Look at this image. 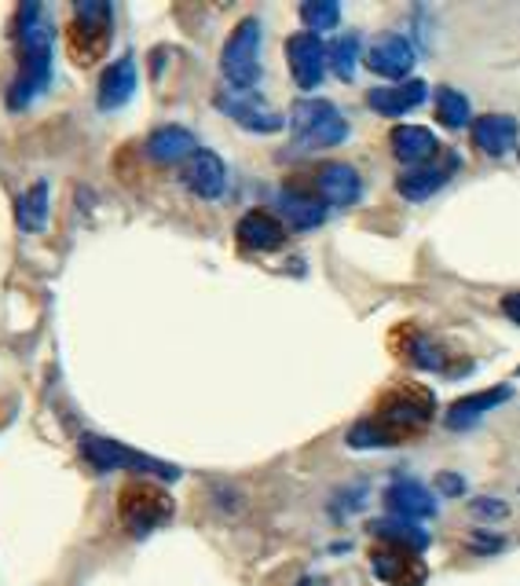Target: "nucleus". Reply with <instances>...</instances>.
<instances>
[{"instance_id": "1", "label": "nucleus", "mask_w": 520, "mask_h": 586, "mask_svg": "<svg viewBox=\"0 0 520 586\" xmlns=\"http://www.w3.org/2000/svg\"><path fill=\"white\" fill-rule=\"evenodd\" d=\"M433 415H436V396L418 381H400L377 396L371 415L360 418L349 429L345 440L349 447H360V451H382V447L418 440L429 429Z\"/></svg>"}, {"instance_id": "2", "label": "nucleus", "mask_w": 520, "mask_h": 586, "mask_svg": "<svg viewBox=\"0 0 520 586\" xmlns=\"http://www.w3.org/2000/svg\"><path fill=\"white\" fill-rule=\"evenodd\" d=\"M41 16H45L41 4H22L16 11L11 33H16V44H19V70L8 89L11 110L30 107L48 89V78H52V30L45 27Z\"/></svg>"}, {"instance_id": "3", "label": "nucleus", "mask_w": 520, "mask_h": 586, "mask_svg": "<svg viewBox=\"0 0 520 586\" xmlns=\"http://www.w3.org/2000/svg\"><path fill=\"white\" fill-rule=\"evenodd\" d=\"M290 129H294L297 151H326L349 140L352 125L330 99H297L290 110Z\"/></svg>"}, {"instance_id": "4", "label": "nucleus", "mask_w": 520, "mask_h": 586, "mask_svg": "<svg viewBox=\"0 0 520 586\" xmlns=\"http://www.w3.org/2000/svg\"><path fill=\"white\" fill-rule=\"evenodd\" d=\"M110 19H114L110 4H96V0L73 4V22L67 27V52L78 67H92L96 59L107 56L114 37Z\"/></svg>"}, {"instance_id": "5", "label": "nucleus", "mask_w": 520, "mask_h": 586, "mask_svg": "<svg viewBox=\"0 0 520 586\" xmlns=\"http://www.w3.org/2000/svg\"><path fill=\"white\" fill-rule=\"evenodd\" d=\"M261 19H243L232 30V37L224 41L220 52V70L227 78V89H243V92H257L261 81Z\"/></svg>"}, {"instance_id": "6", "label": "nucleus", "mask_w": 520, "mask_h": 586, "mask_svg": "<svg viewBox=\"0 0 520 586\" xmlns=\"http://www.w3.org/2000/svg\"><path fill=\"white\" fill-rule=\"evenodd\" d=\"M173 509H176L173 495L158 488L155 480H129L118 495V514L133 535H150L155 528L169 525Z\"/></svg>"}, {"instance_id": "7", "label": "nucleus", "mask_w": 520, "mask_h": 586, "mask_svg": "<svg viewBox=\"0 0 520 586\" xmlns=\"http://www.w3.org/2000/svg\"><path fill=\"white\" fill-rule=\"evenodd\" d=\"M81 455L92 463L99 473H110V469H136V473H150V477H161V480H176L180 469L161 463V458H150L144 451H133L125 444H114L107 436H81Z\"/></svg>"}, {"instance_id": "8", "label": "nucleus", "mask_w": 520, "mask_h": 586, "mask_svg": "<svg viewBox=\"0 0 520 586\" xmlns=\"http://www.w3.org/2000/svg\"><path fill=\"white\" fill-rule=\"evenodd\" d=\"M213 103H217L227 118L235 125H243L246 132H257V136H272L286 125V118L278 115V110L268 103L264 96L257 92H243V89H220L213 96Z\"/></svg>"}, {"instance_id": "9", "label": "nucleus", "mask_w": 520, "mask_h": 586, "mask_svg": "<svg viewBox=\"0 0 520 586\" xmlns=\"http://www.w3.org/2000/svg\"><path fill=\"white\" fill-rule=\"evenodd\" d=\"M371 572L385 586H422L429 579V565L422 560V554L389 543H377L371 550Z\"/></svg>"}, {"instance_id": "10", "label": "nucleus", "mask_w": 520, "mask_h": 586, "mask_svg": "<svg viewBox=\"0 0 520 586\" xmlns=\"http://www.w3.org/2000/svg\"><path fill=\"white\" fill-rule=\"evenodd\" d=\"M308 195L320 198L323 206H356L363 198V180L360 172L345 166V161H326V166H320L312 172V183H308Z\"/></svg>"}, {"instance_id": "11", "label": "nucleus", "mask_w": 520, "mask_h": 586, "mask_svg": "<svg viewBox=\"0 0 520 586\" xmlns=\"http://www.w3.org/2000/svg\"><path fill=\"white\" fill-rule=\"evenodd\" d=\"M414 62H418L414 44L403 33H382V37H374L371 48H366V70L385 81H400V85L411 81Z\"/></svg>"}, {"instance_id": "12", "label": "nucleus", "mask_w": 520, "mask_h": 586, "mask_svg": "<svg viewBox=\"0 0 520 586\" xmlns=\"http://www.w3.org/2000/svg\"><path fill=\"white\" fill-rule=\"evenodd\" d=\"M286 62H290V73H294L301 92L320 89L323 73H326V44L320 41V33L301 30V33L290 37L286 41Z\"/></svg>"}, {"instance_id": "13", "label": "nucleus", "mask_w": 520, "mask_h": 586, "mask_svg": "<svg viewBox=\"0 0 520 586\" xmlns=\"http://www.w3.org/2000/svg\"><path fill=\"white\" fill-rule=\"evenodd\" d=\"M180 180L192 195L206 198V202H217V198L227 191V166L220 155L198 147V151L180 166Z\"/></svg>"}, {"instance_id": "14", "label": "nucleus", "mask_w": 520, "mask_h": 586, "mask_svg": "<svg viewBox=\"0 0 520 586\" xmlns=\"http://www.w3.org/2000/svg\"><path fill=\"white\" fill-rule=\"evenodd\" d=\"M469 136H473L480 155L506 158V155H513L520 143V121L513 115H480L469 125Z\"/></svg>"}, {"instance_id": "15", "label": "nucleus", "mask_w": 520, "mask_h": 586, "mask_svg": "<svg viewBox=\"0 0 520 586\" xmlns=\"http://www.w3.org/2000/svg\"><path fill=\"white\" fill-rule=\"evenodd\" d=\"M385 509L389 517H400V520H429L436 517V491L425 488L422 480H396L385 488Z\"/></svg>"}, {"instance_id": "16", "label": "nucleus", "mask_w": 520, "mask_h": 586, "mask_svg": "<svg viewBox=\"0 0 520 586\" xmlns=\"http://www.w3.org/2000/svg\"><path fill=\"white\" fill-rule=\"evenodd\" d=\"M513 400V385H491V389H480L473 396H462V400H454L448 407V415H443V426L448 429H473L480 418L488 415V410L502 407Z\"/></svg>"}, {"instance_id": "17", "label": "nucleus", "mask_w": 520, "mask_h": 586, "mask_svg": "<svg viewBox=\"0 0 520 586\" xmlns=\"http://www.w3.org/2000/svg\"><path fill=\"white\" fill-rule=\"evenodd\" d=\"M235 239L249 254H272L286 242V224L272 217L268 209H249V213L235 224Z\"/></svg>"}, {"instance_id": "18", "label": "nucleus", "mask_w": 520, "mask_h": 586, "mask_svg": "<svg viewBox=\"0 0 520 586\" xmlns=\"http://www.w3.org/2000/svg\"><path fill=\"white\" fill-rule=\"evenodd\" d=\"M389 143H392V155L411 169H422L440 155V140L433 136V129H425V125H396V129L389 132Z\"/></svg>"}, {"instance_id": "19", "label": "nucleus", "mask_w": 520, "mask_h": 586, "mask_svg": "<svg viewBox=\"0 0 520 586\" xmlns=\"http://www.w3.org/2000/svg\"><path fill=\"white\" fill-rule=\"evenodd\" d=\"M429 96V85L425 81H403V85H377V89L366 92V107L374 115H385V118H400V115H411L414 107H422Z\"/></svg>"}, {"instance_id": "20", "label": "nucleus", "mask_w": 520, "mask_h": 586, "mask_svg": "<svg viewBox=\"0 0 520 586\" xmlns=\"http://www.w3.org/2000/svg\"><path fill=\"white\" fill-rule=\"evenodd\" d=\"M278 213H283L286 228H294V231H315V228H320V224L326 220V206H323L315 195L304 191V187L286 183L283 191H278Z\"/></svg>"}, {"instance_id": "21", "label": "nucleus", "mask_w": 520, "mask_h": 586, "mask_svg": "<svg viewBox=\"0 0 520 586\" xmlns=\"http://www.w3.org/2000/svg\"><path fill=\"white\" fill-rule=\"evenodd\" d=\"M133 92H136V62H133V56H121L99 73L96 103H99V110H118L129 103Z\"/></svg>"}, {"instance_id": "22", "label": "nucleus", "mask_w": 520, "mask_h": 586, "mask_svg": "<svg viewBox=\"0 0 520 586\" xmlns=\"http://www.w3.org/2000/svg\"><path fill=\"white\" fill-rule=\"evenodd\" d=\"M459 169V155H448L436 166H422V169H411V172H403V177L396 180V191L408 198V202H425V198H433L443 183L451 180V172Z\"/></svg>"}, {"instance_id": "23", "label": "nucleus", "mask_w": 520, "mask_h": 586, "mask_svg": "<svg viewBox=\"0 0 520 586\" xmlns=\"http://www.w3.org/2000/svg\"><path fill=\"white\" fill-rule=\"evenodd\" d=\"M198 151V140L180 125H161L147 136V155L161 161V166H184L187 158Z\"/></svg>"}, {"instance_id": "24", "label": "nucleus", "mask_w": 520, "mask_h": 586, "mask_svg": "<svg viewBox=\"0 0 520 586\" xmlns=\"http://www.w3.org/2000/svg\"><path fill=\"white\" fill-rule=\"evenodd\" d=\"M371 535L377 543L403 546V550H414V554H422L429 546V532L422 525H414V520H400V517L371 520Z\"/></svg>"}, {"instance_id": "25", "label": "nucleus", "mask_w": 520, "mask_h": 586, "mask_svg": "<svg viewBox=\"0 0 520 586\" xmlns=\"http://www.w3.org/2000/svg\"><path fill=\"white\" fill-rule=\"evenodd\" d=\"M403 334V348L400 356L408 359V364H414L418 370H448V352L443 348H436L429 338H422L418 330H400Z\"/></svg>"}, {"instance_id": "26", "label": "nucleus", "mask_w": 520, "mask_h": 586, "mask_svg": "<svg viewBox=\"0 0 520 586\" xmlns=\"http://www.w3.org/2000/svg\"><path fill=\"white\" fill-rule=\"evenodd\" d=\"M436 121L443 129H465V125H473L469 99L459 89H451V85H440L436 89Z\"/></svg>"}, {"instance_id": "27", "label": "nucleus", "mask_w": 520, "mask_h": 586, "mask_svg": "<svg viewBox=\"0 0 520 586\" xmlns=\"http://www.w3.org/2000/svg\"><path fill=\"white\" fill-rule=\"evenodd\" d=\"M19 228L30 235L48 228V183L45 180H37L30 191L19 198Z\"/></svg>"}, {"instance_id": "28", "label": "nucleus", "mask_w": 520, "mask_h": 586, "mask_svg": "<svg viewBox=\"0 0 520 586\" xmlns=\"http://www.w3.org/2000/svg\"><path fill=\"white\" fill-rule=\"evenodd\" d=\"M356 62H360V37L356 33L337 37V41L326 48V67L334 70L341 81L356 78Z\"/></svg>"}, {"instance_id": "29", "label": "nucleus", "mask_w": 520, "mask_h": 586, "mask_svg": "<svg viewBox=\"0 0 520 586\" xmlns=\"http://www.w3.org/2000/svg\"><path fill=\"white\" fill-rule=\"evenodd\" d=\"M301 19L308 33H323V30H334L341 22V4L334 0H315V4H301Z\"/></svg>"}, {"instance_id": "30", "label": "nucleus", "mask_w": 520, "mask_h": 586, "mask_svg": "<svg viewBox=\"0 0 520 586\" xmlns=\"http://www.w3.org/2000/svg\"><path fill=\"white\" fill-rule=\"evenodd\" d=\"M469 509H473V517H480V520H506L510 517V506H506L502 498H488V495L473 498Z\"/></svg>"}, {"instance_id": "31", "label": "nucleus", "mask_w": 520, "mask_h": 586, "mask_svg": "<svg viewBox=\"0 0 520 586\" xmlns=\"http://www.w3.org/2000/svg\"><path fill=\"white\" fill-rule=\"evenodd\" d=\"M433 491L443 495V498H459V495H465V477H462V473L443 469V473H436V477H433Z\"/></svg>"}, {"instance_id": "32", "label": "nucleus", "mask_w": 520, "mask_h": 586, "mask_svg": "<svg viewBox=\"0 0 520 586\" xmlns=\"http://www.w3.org/2000/svg\"><path fill=\"white\" fill-rule=\"evenodd\" d=\"M469 546H473L477 554H499L506 546V539L502 535H491V532H477L473 539H469Z\"/></svg>"}, {"instance_id": "33", "label": "nucleus", "mask_w": 520, "mask_h": 586, "mask_svg": "<svg viewBox=\"0 0 520 586\" xmlns=\"http://www.w3.org/2000/svg\"><path fill=\"white\" fill-rule=\"evenodd\" d=\"M502 311H506V319L520 322V290H513V294L502 297Z\"/></svg>"}]
</instances>
